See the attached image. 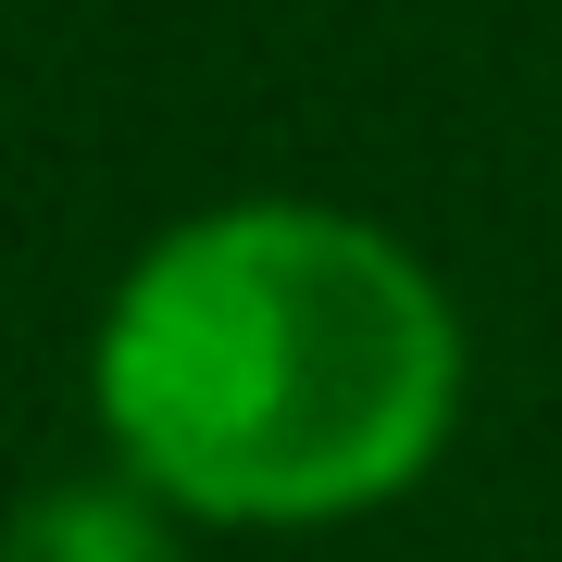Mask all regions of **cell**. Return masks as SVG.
<instances>
[{
	"instance_id": "obj_1",
	"label": "cell",
	"mask_w": 562,
	"mask_h": 562,
	"mask_svg": "<svg viewBox=\"0 0 562 562\" xmlns=\"http://www.w3.org/2000/svg\"><path fill=\"white\" fill-rule=\"evenodd\" d=\"M450 375L425 262L301 201L176 225L101 325V413L138 487L213 525H325L413 487Z\"/></svg>"
},
{
	"instance_id": "obj_2",
	"label": "cell",
	"mask_w": 562,
	"mask_h": 562,
	"mask_svg": "<svg viewBox=\"0 0 562 562\" xmlns=\"http://www.w3.org/2000/svg\"><path fill=\"white\" fill-rule=\"evenodd\" d=\"M0 562H176V550H162L150 501H125V487H50L0 525Z\"/></svg>"
}]
</instances>
